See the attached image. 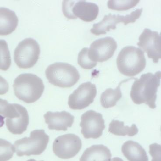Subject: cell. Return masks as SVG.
<instances>
[{
    "instance_id": "1",
    "label": "cell",
    "mask_w": 161,
    "mask_h": 161,
    "mask_svg": "<svg viewBox=\"0 0 161 161\" xmlns=\"http://www.w3.org/2000/svg\"><path fill=\"white\" fill-rule=\"evenodd\" d=\"M135 79L130 93L133 102L137 105L145 103L151 109H155L158 89L160 85L161 71L155 74H144L139 79Z\"/></svg>"
},
{
    "instance_id": "2",
    "label": "cell",
    "mask_w": 161,
    "mask_h": 161,
    "mask_svg": "<svg viewBox=\"0 0 161 161\" xmlns=\"http://www.w3.org/2000/svg\"><path fill=\"white\" fill-rule=\"evenodd\" d=\"M13 87L15 96L26 103H32L40 99L45 89L42 79L31 73L20 75L14 79Z\"/></svg>"
},
{
    "instance_id": "3",
    "label": "cell",
    "mask_w": 161,
    "mask_h": 161,
    "mask_svg": "<svg viewBox=\"0 0 161 161\" xmlns=\"http://www.w3.org/2000/svg\"><path fill=\"white\" fill-rule=\"evenodd\" d=\"M117 64L118 70L122 74L126 76H135L146 67L144 52L135 47H125L118 54Z\"/></svg>"
},
{
    "instance_id": "4",
    "label": "cell",
    "mask_w": 161,
    "mask_h": 161,
    "mask_svg": "<svg viewBox=\"0 0 161 161\" xmlns=\"http://www.w3.org/2000/svg\"><path fill=\"white\" fill-rule=\"evenodd\" d=\"M46 76L51 84L62 88L72 87L80 79L76 68L66 63L56 62L49 65L45 71Z\"/></svg>"
},
{
    "instance_id": "5",
    "label": "cell",
    "mask_w": 161,
    "mask_h": 161,
    "mask_svg": "<svg viewBox=\"0 0 161 161\" xmlns=\"http://www.w3.org/2000/svg\"><path fill=\"white\" fill-rule=\"evenodd\" d=\"M49 142V136L44 130H35L30 133V137L15 141L14 146L19 157L40 155L46 149Z\"/></svg>"
},
{
    "instance_id": "6",
    "label": "cell",
    "mask_w": 161,
    "mask_h": 161,
    "mask_svg": "<svg viewBox=\"0 0 161 161\" xmlns=\"http://www.w3.org/2000/svg\"><path fill=\"white\" fill-rule=\"evenodd\" d=\"M62 11L64 16L70 19L79 18L84 22H91L97 19L99 8L95 3L85 1H64Z\"/></svg>"
},
{
    "instance_id": "7",
    "label": "cell",
    "mask_w": 161,
    "mask_h": 161,
    "mask_svg": "<svg viewBox=\"0 0 161 161\" xmlns=\"http://www.w3.org/2000/svg\"><path fill=\"white\" fill-rule=\"evenodd\" d=\"M40 45L36 40L31 38L20 42L14 51V61L20 69L32 68L39 60Z\"/></svg>"
},
{
    "instance_id": "8",
    "label": "cell",
    "mask_w": 161,
    "mask_h": 161,
    "mask_svg": "<svg viewBox=\"0 0 161 161\" xmlns=\"http://www.w3.org/2000/svg\"><path fill=\"white\" fill-rule=\"evenodd\" d=\"M142 11V8L137 9L130 14L125 16L110 13L108 15H105L100 22L94 24L90 32L95 35L99 36L106 34L110 30H115L117 28V25L120 22H123L125 25L134 23L140 17Z\"/></svg>"
},
{
    "instance_id": "9",
    "label": "cell",
    "mask_w": 161,
    "mask_h": 161,
    "mask_svg": "<svg viewBox=\"0 0 161 161\" xmlns=\"http://www.w3.org/2000/svg\"><path fill=\"white\" fill-rule=\"evenodd\" d=\"M82 147L80 137L73 134H68L59 136L56 138L53 150L59 158L68 159L75 157Z\"/></svg>"
},
{
    "instance_id": "10",
    "label": "cell",
    "mask_w": 161,
    "mask_h": 161,
    "mask_svg": "<svg viewBox=\"0 0 161 161\" xmlns=\"http://www.w3.org/2000/svg\"><path fill=\"white\" fill-rule=\"evenodd\" d=\"M7 129L13 135H21L27 129L29 116L27 110L18 104H9L6 116Z\"/></svg>"
},
{
    "instance_id": "11",
    "label": "cell",
    "mask_w": 161,
    "mask_h": 161,
    "mask_svg": "<svg viewBox=\"0 0 161 161\" xmlns=\"http://www.w3.org/2000/svg\"><path fill=\"white\" fill-rule=\"evenodd\" d=\"M80 119L81 133L85 138L97 139L102 135L105 128V121L100 113L89 110L83 114Z\"/></svg>"
},
{
    "instance_id": "12",
    "label": "cell",
    "mask_w": 161,
    "mask_h": 161,
    "mask_svg": "<svg viewBox=\"0 0 161 161\" xmlns=\"http://www.w3.org/2000/svg\"><path fill=\"white\" fill-rule=\"evenodd\" d=\"M97 94L96 85L90 82L81 84L69 98V107L73 110H80L89 107Z\"/></svg>"
},
{
    "instance_id": "13",
    "label": "cell",
    "mask_w": 161,
    "mask_h": 161,
    "mask_svg": "<svg viewBox=\"0 0 161 161\" xmlns=\"http://www.w3.org/2000/svg\"><path fill=\"white\" fill-rule=\"evenodd\" d=\"M117 47V42L113 38H102L95 40L90 45L88 56L94 62H104L113 56Z\"/></svg>"
},
{
    "instance_id": "14",
    "label": "cell",
    "mask_w": 161,
    "mask_h": 161,
    "mask_svg": "<svg viewBox=\"0 0 161 161\" xmlns=\"http://www.w3.org/2000/svg\"><path fill=\"white\" fill-rule=\"evenodd\" d=\"M137 46L147 53L149 58L157 63L161 59L160 36L156 31L145 29L139 37Z\"/></svg>"
},
{
    "instance_id": "15",
    "label": "cell",
    "mask_w": 161,
    "mask_h": 161,
    "mask_svg": "<svg viewBox=\"0 0 161 161\" xmlns=\"http://www.w3.org/2000/svg\"><path fill=\"white\" fill-rule=\"evenodd\" d=\"M45 123L50 130L66 131L69 127H72L75 117L68 112H47L44 115Z\"/></svg>"
},
{
    "instance_id": "16",
    "label": "cell",
    "mask_w": 161,
    "mask_h": 161,
    "mask_svg": "<svg viewBox=\"0 0 161 161\" xmlns=\"http://www.w3.org/2000/svg\"><path fill=\"white\" fill-rule=\"evenodd\" d=\"M19 19L14 11L0 8V36L8 35L16 30Z\"/></svg>"
},
{
    "instance_id": "17",
    "label": "cell",
    "mask_w": 161,
    "mask_h": 161,
    "mask_svg": "<svg viewBox=\"0 0 161 161\" xmlns=\"http://www.w3.org/2000/svg\"><path fill=\"white\" fill-rule=\"evenodd\" d=\"M121 150L129 161H148L146 151L137 142L131 140L125 142L122 146Z\"/></svg>"
},
{
    "instance_id": "18",
    "label": "cell",
    "mask_w": 161,
    "mask_h": 161,
    "mask_svg": "<svg viewBox=\"0 0 161 161\" xmlns=\"http://www.w3.org/2000/svg\"><path fill=\"white\" fill-rule=\"evenodd\" d=\"M110 150L103 145H93L87 148L80 158V161H111Z\"/></svg>"
},
{
    "instance_id": "19",
    "label": "cell",
    "mask_w": 161,
    "mask_h": 161,
    "mask_svg": "<svg viewBox=\"0 0 161 161\" xmlns=\"http://www.w3.org/2000/svg\"><path fill=\"white\" fill-rule=\"evenodd\" d=\"M130 79H127L122 81L116 89H107L101 95L100 103L102 106L105 109L111 108L117 105V102L122 97L120 87L123 83Z\"/></svg>"
},
{
    "instance_id": "20",
    "label": "cell",
    "mask_w": 161,
    "mask_h": 161,
    "mask_svg": "<svg viewBox=\"0 0 161 161\" xmlns=\"http://www.w3.org/2000/svg\"><path fill=\"white\" fill-rule=\"evenodd\" d=\"M109 131L117 136L133 137L138 133V129L135 124L130 127L125 126L124 122L113 119L109 124Z\"/></svg>"
},
{
    "instance_id": "21",
    "label": "cell",
    "mask_w": 161,
    "mask_h": 161,
    "mask_svg": "<svg viewBox=\"0 0 161 161\" xmlns=\"http://www.w3.org/2000/svg\"><path fill=\"white\" fill-rule=\"evenodd\" d=\"M12 63L8 45L5 40H0V70L6 71Z\"/></svg>"
},
{
    "instance_id": "22",
    "label": "cell",
    "mask_w": 161,
    "mask_h": 161,
    "mask_svg": "<svg viewBox=\"0 0 161 161\" xmlns=\"http://www.w3.org/2000/svg\"><path fill=\"white\" fill-rule=\"evenodd\" d=\"M139 1H109L107 2V6L110 9L118 11L129 10L137 5Z\"/></svg>"
},
{
    "instance_id": "23",
    "label": "cell",
    "mask_w": 161,
    "mask_h": 161,
    "mask_svg": "<svg viewBox=\"0 0 161 161\" xmlns=\"http://www.w3.org/2000/svg\"><path fill=\"white\" fill-rule=\"evenodd\" d=\"M15 152L14 145L8 141L0 138V161H8Z\"/></svg>"
},
{
    "instance_id": "24",
    "label": "cell",
    "mask_w": 161,
    "mask_h": 161,
    "mask_svg": "<svg viewBox=\"0 0 161 161\" xmlns=\"http://www.w3.org/2000/svg\"><path fill=\"white\" fill-rule=\"evenodd\" d=\"M88 51V48L85 47L81 49L78 55V63L82 69L90 70L95 68L97 65V63L89 59Z\"/></svg>"
},
{
    "instance_id": "25",
    "label": "cell",
    "mask_w": 161,
    "mask_h": 161,
    "mask_svg": "<svg viewBox=\"0 0 161 161\" xmlns=\"http://www.w3.org/2000/svg\"><path fill=\"white\" fill-rule=\"evenodd\" d=\"M149 153L153 157L152 161H161V145L155 143L149 146Z\"/></svg>"
},
{
    "instance_id": "26",
    "label": "cell",
    "mask_w": 161,
    "mask_h": 161,
    "mask_svg": "<svg viewBox=\"0 0 161 161\" xmlns=\"http://www.w3.org/2000/svg\"><path fill=\"white\" fill-rule=\"evenodd\" d=\"M9 90V84L4 78L0 75V95L6 94Z\"/></svg>"
},
{
    "instance_id": "27",
    "label": "cell",
    "mask_w": 161,
    "mask_h": 161,
    "mask_svg": "<svg viewBox=\"0 0 161 161\" xmlns=\"http://www.w3.org/2000/svg\"><path fill=\"white\" fill-rule=\"evenodd\" d=\"M9 104L7 101L0 98V115L3 116L4 118L8 110Z\"/></svg>"
},
{
    "instance_id": "28",
    "label": "cell",
    "mask_w": 161,
    "mask_h": 161,
    "mask_svg": "<svg viewBox=\"0 0 161 161\" xmlns=\"http://www.w3.org/2000/svg\"><path fill=\"white\" fill-rule=\"evenodd\" d=\"M4 117H3L2 116L0 115V127H2L3 126L4 124Z\"/></svg>"
},
{
    "instance_id": "29",
    "label": "cell",
    "mask_w": 161,
    "mask_h": 161,
    "mask_svg": "<svg viewBox=\"0 0 161 161\" xmlns=\"http://www.w3.org/2000/svg\"><path fill=\"white\" fill-rule=\"evenodd\" d=\"M111 161H124L121 158H119V157H114L111 160Z\"/></svg>"
},
{
    "instance_id": "30",
    "label": "cell",
    "mask_w": 161,
    "mask_h": 161,
    "mask_svg": "<svg viewBox=\"0 0 161 161\" xmlns=\"http://www.w3.org/2000/svg\"><path fill=\"white\" fill-rule=\"evenodd\" d=\"M27 161H36V160H35L34 159H30V160H28Z\"/></svg>"
}]
</instances>
